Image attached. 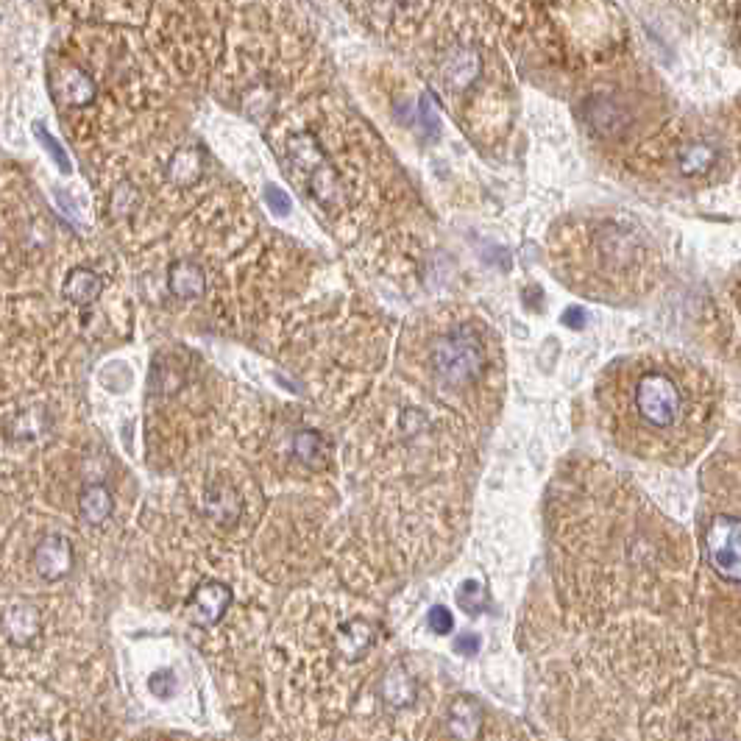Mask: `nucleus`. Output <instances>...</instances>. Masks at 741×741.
I'll return each mask as SVG.
<instances>
[{
    "mask_svg": "<svg viewBox=\"0 0 741 741\" xmlns=\"http://www.w3.org/2000/svg\"><path fill=\"white\" fill-rule=\"evenodd\" d=\"M62 293H65V299L70 301V304L90 307L92 301L101 299V293H104V279L92 271V268L78 265V268H73V271L67 273L65 285H62Z\"/></svg>",
    "mask_w": 741,
    "mask_h": 741,
    "instance_id": "nucleus-10",
    "label": "nucleus"
},
{
    "mask_svg": "<svg viewBox=\"0 0 741 741\" xmlns=\"http://www.w3.org/2000/svg\"><path fill=\"white\" fill-rule=\"evenodd\" d=\"M26 741H53V736L48 730H31L26 736Z\"/></svg>",
    "mask_w": 741,
    "mask_h": 741,
    "instance_id": "nucleus-21",
    "label": "nucleus"
},
{
    "mask_svg": "<svg viewBox=\"0 0 741 741\" xmlns=\"http://www.w3.org/2000/svg\"><path fill=\"white\" fill-rule=\"evenodd\" d=\"M480 597H485V591L477 585V580H466V583L457 588V602H460V608L466 613H471V616L482 611Z\"/></svg>",
    "mask_w": 741,
    "mask_h": 741,
    "instance_id": "nucleus-17",
    "label": "nucleus"
},
{
    "mask_svg": "<svg viewBox=\"0 0 741 741\" xmlns=\"http://www.w3.org/2000/svg\"><path fill=\"white\" fill-rule=\"evenodd\" d=\"M148 686H151V691L159 694V697H170V694L176 691V677H173V672H156V675L148 680Z\"/></svg>",
    "mask_w": 741,
    "mask_h": 741,
    "instance_id": "nucleus-19",
    "label": "nucleus"
},
{
    "mask_svg": "<svg viewBox=\"0 0 741 741\" xmlns=\"http://www.w3.org/2000/svg\"><path fill=\"white\" fill-rule=\"evenodd\" d=\"M597 407L619 449L666 466H686L719 427L714 377L675 351L613 360L599 374Z\"/></svg>",
    "mask_w": 741,
    "mask_h": 741,
    "instance_id": "nucleus-1",
    "label": "nucleus"
},
{
    "mask_svg": "<svg viewBox=\"0 0 741 741\" xmlns=\"http://www.w3.org/2000/svg\"><path fill=\"white\" fill-rule=\"evenodd\" d=\"M48 92L59 106L78 109L95 101V81L81 67L59 62L48 67Z\"/></svg>",
    "mask_w": 741,
    "mask_h": 741,
    "instance_id": "nucleus-5",
    "label": "nucleus"
},
{
    "mask_svg": "<svg viewBox=\"0 0 741 741\" xmlns=\"http://www.w3.org/2000/svg\"><path fill=\"white\" fill-rule=\"evenodd\" d=\"M429 627L438 633V636H446V633H452V627H455V619H452V613L449 608H443V605H435L432 611H429Z\"/></svg>",
    "mask_w": 741,
    "mask_h": 741,
    "instance_id": "nucleus-18",
    "label": "nucleus"
},
{
    "mask_svg": "<svg viewBox=\"0 0 741 741\" xmlns=\"http://www.w3.org/2000/svg\"><path fill=\"white\" fill-rule=\"evenodd\" d=\"M705 560L711 563L722 580L728 583H739L741 580V521L739 516H716L708 530H705Z\"/></svg>",
    "mask_w": 741,
    "mask_h": 741,
    "instance_id": "nucleus-4",
    "label": "nucleus"
},
{
    "mask_svg": "<svg viewBox=\"0 0 741 741\" xmlns=\"http://www.w3.org/2000/svg\"><path fill=\"white\" fill-rule=\"evenodd\" d=\"M168 287L179 299H195L204 293V271L195 262H173L168 271Z\"/></svg>",
    "mask_w": 741,
    "mask_h": 741,
    "instance_id": "nucleus-14",
    "label": "nucleus"
},
{
    "mask_svg": "<svg viewBox=\"0 0 741 741\" xmlns=\"http://www.w3.org/2000/svg\"><path fill=\"white\" fill-rule=\"evenodd\" d=\"M446 725L457 741H477L482 733V708L471 697H457L449 705Z\"/></svg>",
    "mask_w": 741,
    "mask_h": 741,
    "instance_id": "nucleus-9",
    "label": "nucleus"
},
{
    "mask_svg": "<svg viewBox=\"0 0 741 741\" xmlns=\"http://www.w3.org/2000/svg\"><path fill=\"white\" fill-rule=\"evenodd\" d=\"M168 176L170 182L176 184L195 182V176H198V154H195V151H187V148H184V151H176L168 165Z\"/></svg>",
    "mask_w": 741,
    "mask_h": 741,
    "instance_id": "nucleus-15",
    "label": "nucleus"
},
{
    "mask_svg": "<svg viewBox=\"0 0 741 741\" xmlns=\"http://www.w3.org/2000/svg\"><path fill=\"white\" fill-rule=\"evenodd\" d=\"M34 569L42 580H48V583H56V580H65L67 574L73 572V544H70V538L67 535H45L37 546H34Z\"/></svg>",
    "mask_w": 741,
    "mask_h": 741,
    "instance_id": "nucleus-6",
    "label": "nucleus"
},
{
    "mask_svg": "<svg viewBox=\"0 0 741 741\" xmlns=\"http://www.w3.org/2000/svg\"><path fill=\"white\" fill-rule=\"evenodd\" d=\"M418 694V683L416 677L410 672H404L402 666H393L388 675H385V683H382V697L388 702L390 708H407L416 702Z\"/></svg>",
    "mask_w": 741,
    "mask_h": 741,
    "instance_id": "nucleus-13",
    "label": "nucleus"
},
{
    "mask_svg": "<svg viewBox=\"0 0 741 741\" xmlns=\"http://www.w3.org/2000/svg\"><path fill=\"white\" fill-rule=\"evenodd\" d=\"M232 605V588L218 580L201 583L190 597V619L198 627H212L218 624Z\"/></svg>",
    "mask_w": 741,
    "mask_h": 741,
    "instance_id": "nucleus-7",
    "label": "nucleus"
},
{
    "mask_svg": "<svg viewBox=\"0 0 741 741\" xmlns=\"http://www.w3.org/2000/svg\"><path fill=\"white\" fill-rule=\"evenodd\" d=\"M377 641V630L365 619H351L338 636V650L346 661H363Z\"/></svg>",
    "mask_w": 741,
    "mask_h": 741,
    "instance_id": "nucleus-11",
    "label": "nucleus"
},
{
    "mask_svg": "<svg viewBox=\"0 0 741 741\" xmlns=\"http://www.w3.org/2000/svg\"><path fill=\"white\" fill-rule=\"evenodd\" d=\"M112 507H115V499L106 485H87L78 494V513H81L84 524H92V527L104 524L112 516Z\"/></svg>",
    "mask_w": 741,
    "mask_h": 741,
    "instance_id": "nucleus-12",
    "label": "nucleus"
},
{
    "mask_svg": "<svg viewBox=\"0 0 741 741\" xmlns=\"http://www.w3.org/2000/svg\"><path fill=\"white\" fill-rule=\"evenodd\" d=\"M31 129H34V137H37V143L42 145V148H48V154H51V159L56 162V168L62 170V173H73V165H70V159H67L65 148H62V145L53 140L51 131L45 129V123H39V120H37V123H34Z\"/></svg>",
    "mask_w": 741,
    "mask_h": 741,
    "instance_id": "nucleus-16",
    "label": "nucleus"
},
{
    "mask_svg": "<svg viewBox=\"0 0 741 741\" xmlns=\"http://www.w3.org/2000/svg\"><path fill=\"white\" fill-rule=\"evenodd\" d=\"M404 363L432 399L488 418L502 396V343L485 318L463 307L418 315L404 332Z\"/></svg>",
    "mask_w": 741,
    "mask_h": 741,
    "instance_id": "nucleus-2",
    "label": "nucleus"
},
{
    "mask_svg": "<svg viewBox=\"0 0 741 741\" xmlns=\"http://www.w3.org/2000/svg\"><path fill=\"white\" fill-rule=\"evenodd\" d=\"M580 321H583V315H580V312H569V315H563V324L577 326Z\"/></svg>",
    "mask_w": 741,
    "mask_h": 741,
    "instance_id": "nucleus-22",
    "label": "nucleus"
},
{
    "mask_svg": "<svg viewBox=\"0 0 741 741\" xmlns=\"http://www.w3.org/2000/svg\"><path fill=\"white\" fill-rule=\"evenodd\" d=\"M455 652L466 655V658L477 655V652H480V636H477V633H460V636L455 638Z\"/></svg>",
    "mask_w": 741,
    "mask_h": 741,
    "instance_id": "nucleus-20",
    "label": "nucleus"
},
{
    "mask_svg": "<svg viewBox=\"0 0 741 741\" xmlns=\"http://www.w3.org/2000/svg\"><path fill=\"white\" fill-rule=\"evenodd\" d=\"M555 273L574 293L599 301L644 296L658 273L647 229L622 215H585L560 223L552 237Z\"/></svg>",
    "mask_w": 741,
    "mask_h": 741,
    "instance_id": "nucleus-3",
    "label": "nucleus"
},
{
    "mask_svg": "<svg viewBox=\"0 0 741 741\" xmlns=\"http://www.w3.org/2000/svg\"><path fill=\"white\" fill-rule=\"evenodd\" d=\"M42 630V613L31 602H14L3 613V633L14 647H28Z\"/></svg>",
    "mask_w": 741,
    "mask_h": 741,
    "instance_id": "nucleus-8",
    "label": "nucleus"
}]
</instances>
